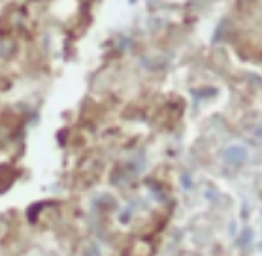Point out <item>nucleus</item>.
<instances>
[{
  "label": "nucleus",
  "instance_id": "nucleus-1",
  "mask_svg": "<svg viewBox=\"0 0 262 256\" xmlns=\"http://www.w3.org/2000/svg\"><path fill=\"white\" fill-rule=\"evenodd\" d=\"M225 155H227V158H230V160L238 162V160H244L245 158V151L242 149V147H239V149L238 147H234V149H228Z\"/></svg>",
  "mask_w": 262,
  "mask_h": 256
}]
</instances>
